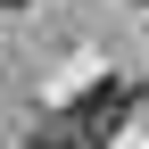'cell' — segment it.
Segmentation results:
<instances>
[{
    "label": "cell",
    "instance_id": "1",
    "mask_svg": "<svg viewBox=\"0 0 149 149\" xmlns=\"http://www.w3.org/2000/svg\"><path fill=\"white\" fill-rule=\"evenodd\" d=\"M116 108H124V83H100V91H83V100H74V124H83V133H108V124H116Z\"/></svg>",
    "mask_w": 149,
    "mask_h": 149
},
{
    "label": "cell",
    "instance_id": "2",
    "mask_svg": "<svg viewBox=\"0 0 149 149\" xmlns=\"http://www.w3.org/2000/svg\"><path fill=\"white\" fill-rule=\"evenodd\" d=\"M33 149H100V133H83V124H58V133H42Z\"/></svg>",
    "mask_w": 149,
    "mask_h": 149
},
{
    "label": "cell",
    "instance_id": "3",
    "mask_svg": "<svg viewBox=\"0 0 149 149\" xmlns=\"http://www.w3.org/2000/svg\"><path fill=\"white\" fill-rule=\"evenodd\" d=\"M0 8H25V0H0Z\"/></svg>",
    "mask_w": 149,
    "mask_h": 149
}]
</instances>
